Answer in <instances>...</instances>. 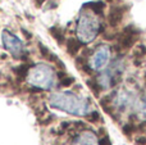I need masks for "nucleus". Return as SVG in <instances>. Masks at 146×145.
<instances>
[{
  "label": "nucleus",
  "instance_id": "nucleus-15",
  "mask_svg": "<svg viewBox=\"0 0 146 145\" xmlns=\"http://www.w3.org/2000/svg\"><path fill=\"white\" fill-rule=\"evenodd\" d=\"M109 1H111V0H109Z\"/></svg>",
  "mask_w": 146,
  "mask_h": 145
},
{
  "label": "nucleus",
  "instance_id": "nucleus-3",
  "mask_svg": "<svg viewBox=\"0 0 146 145\" xmlns=\"http://www.w3.org/2000/svg\"><path fill=\"white\" fill-rule=\"evenodd\" d=\"M77 37L82 44H90L96 39V36L100 32V22L96 17V13L90 9L82 8L80 18L77 22Z\"/></svg>",
  "mask_w": 146,
  "mask_h": 145
},
{
  "label": "nucleus",
  "instance_id": "nucleus-8",
  "mask_svg": "<svg viewBox=\"0 0 146 145\" xmlns=\"http://www.w3.org/2000/svg\"><path fill=\"white\" fill-rule=\"evenodd\" d=\"M135 40H136V36H135V30L133 31H129V28H127L124 31V33L122 35V37H119L118 40V46L121 49H128L133 45Z\"/></svg>",
  "mask_w": 146,
  "mask_h": 145
},
{
  "label": "nucleus",
  "instance_id": "nucleus-9",
  "mask_svg": "<svg viewBox=\"0 0 146 145\" xmlns=\"http://www.w3.org/2000/svg\"><path fill=\"white\" fill-rule=\"evenodd\" d=\"M124 14V9L122 7H115V8H111L110 13H109V23L111 26H117L119 22L122 21Z\"/></svg>",
  "mask_w": 146,
  "mask_h": 145
},
{
  "label": "nucleus",
  "instance_id": "nucleus-5",
  "mask_svg": "<svg viewBox=\"0 0 146 145\" xmlns=\"http://www.w3.org/2000/svg\"><path fill=\"white\" fill-rule=\"evenodd\" d=\"M109 61H110V48L108 45H100L88 59V67L92 71H101L109 64Z\"/></svg>",
  "mask_w": 146,
  "mask_h": 145
},
{
  "label": "nucleus",
  "instance_id": "nucleus-6",
  "mask_svg": "<svg viewBox=\"0 0 146 145\" xmlns=\"http://www.w3.org/2000/svg\"><path fill=\"white\" fill-rule=\"evenodd\" d=\"M122 73V68H119V63L117 62L115 64L110 67V68L105 69L101 72L100 76L98 77V82L96 84L101 87V89H110L113 85L117 84Z\"/></svg>",
  "mask_w": 146,
  "mask_h": 145
},
{
  "label": "nucleus",
  "instance_id": "nucleus-13",
  "mask_svg": "<svg viewBox=\"0 0 146 145\" xmlns=\"http://www.w3.org/2000/svg\"><path fill=\"white\" fill-rule=\"evenodd\" d=\"M50 33L55 37V40L58 41L59 44H62L64 41V36H63V31H60L59 28H56V27H51L50 28Z\"/></svg>",
  "mask_w": 146,
  "mask_h": 145
},
{
  "label": "nucleus",
  "instance_id": "nucleus-4",
  "mask_svg": "<svg viewBox=\"0 0 146 145\" xmlns=\"http://www.w3.org/2000/svg\"><path fill=\"white\" fill-rule=\"evenodd\" d=\"M1 41L3 46L5 50H8L14 58H22L26 54L25 45H23L22 40L18 36H15L14 33H12L10 31L4 30L1 32Z\"/></svg>",
  "mask_w": 146,
  "mask_h": 145
},
{
  "label": "nucleus",
  "instance_id": "nucleus-11",
  "mask_svg": "<svg viewBox=\"0 0 146 145\" xmlns=\"http://www.w3.org/2000/svg\"><path fill=\"white\" fill-rule=\"evenodd\" d=\"M104 7H105L104 1H90V3H86L82 8L92 10L94 13H101L103 9H104Z\"/></svg>",
  "mask_w": 146,
  "mask_h": 145
},
{
  "label": "nucleus",
  "instance_id": "nucleus-7",
  "mask_svg": "<svg viewBox=\"0 0 146 145\" xmlns=\"http://www.w3.org/2000/svg\"><path fill=\"white\" fill-rule=\"evenodd\" d=\"M73 145H99V140L91 131H82L74 138Z\"/></svg>",
  "mask_w": 146,
  "mask_h": 145
},
{
  "label": "nucleus",
  "instance_id": "nucleus-14",
  "mask_svg": "<svg viewBox=\"0 0 146 145\" xmlns=\"http://www.w3.org/2000/svg\"><path fill=\"white\" fill-rule=\"evenodd\" d=\"M72 82H73V78H71V77H69V78H66L64 81H62V84H63L64 86H68V85H71Z\"/></svg>",
  "mask_w": 146,
  "mask_h": 145
},
{
  "label": "nucleus",
  "instance_id": "nucleus-12",
  "mask_svg": "<svg viewBox=\"0 0 146 145\" xmlns=\"http://www.w3.org/2000/svg\"><path fill=\"white\" fill-rule=\"evenodd\" d=\"M81 45H82V43H81L80 40H76V39H69V40L67 41V49H68L69 54H72V55H74V54L80 50Z\"/></svg>",
  "mask_w": 146,
  "mask_h": 145
},
{
  "label": "nucleus",
  "instance_id": "nucleus-1",
  "mask_svg": "<svg viewBox=\"0 0 146 145\" xmlns=\"http://www.w3.org/2000/svg\"><path fill=\"white\" fill-rule=\"evenodd\" d=\"M49 104L54 109H59L77 117H87L92 113L90 103L83 96H80L76 92L71 91L54 92L49 98Z\"/></svg>",
  "mask_w": 146,
  "mask_h": 145
},
{
  "label": "nucleus",
  "instance_id": "nucleus-10",
  "mask_svg": "<svg viewBox=\"0 0 146 145\" xmlns=\"http://www.w3.org/2000/svg\"><path fill=\"white\" fill-rule=\"evenodd\" d=\"M135 108L137 110V114L141 120L146 121V96H144L142 99H137L136 104H135Z\"/></svg>",
  "mask_w": 146,
  "mask_h": 145
},
{
  "label": "nucleus",
  "instance_id": "nucleus-2",
  "mask_svg": "<svg viewBox=\"0 0 146 145\" xmlns=\"http://www.w3.org/2000/svg\"><path fill=\"white\" fill-rule=\"evenodd\" d=\"M27 82L36 89L53 90L58 85V77L50 66L45 63H37L28 69Z\"/></svg>",
  "mask_w": 146,
  "mask_h": 145
}]
</instances>
